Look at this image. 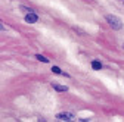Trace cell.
<instances>
[{
  "instance_id": "6da1fadb",
  "label": "cell",
  "mask_w": 124,
  "mask_h": 122,
  "mask_svg": "<svg viewBox=\"0 0 124 122\" xmlns=\"http://www.w3.org/2000/svg\"><path fill=\"white\" fill-rule=\"evenodd\" d=\"M105 19H106L108 24L111 25V28H114V29H121V28H123V22H121V19L117 18V16H114V15H106Z\"/></svg>"
},
{
  "instance_id": "7a4b0ae2",
  "label": "cell",
  "mask_w": 124,
  "mask_h": 122,
  "mask_svg": "<svg viewBox=\"0 0 124 122\" xmlns=\"http://www.w3.org/2000/svg\"><path fill=\"white\" fill-rule=\"evenodd\" d=\"M56 118L61 119V121H72L74 119V115L71 112H62V113H58Z\"/></svg>"
},
{
  "instance_id": "3957f363",
  "label": "cell",
  "mask_w": 124,
  "mask_h": 122,
  "mask_svg": "<svg viewBox=\"0 0 124 122\" xmlns=\"http://www.w3.org/2000/svg\"><path fill=\"white\" fill-rule=\"evenodd\" d=\"M25 21H27L28 24H34V22H37V15H36L34 12L27 13V15H25Z\"/></svg>"
},
{
  "instance_id": "277c9868",
  "label": "cell",
  "mask_w": 124,
  "mask_h": 122,
  "mask_svg": "<svg viewBox=\"0 0 124 122\" xmlns=\"http://www.w3.org/2000/svg\"><path fill=\"white\" fill-rule=\"evenodd\" d=\"M92 68L99 71V69H102V63L99 62V60H93V62H92Z\"/></svg>"
},
{
  "instance_id": "5b68a950",
  "label": "cell",
  "mask_w": 124,
  "mask_h": 122,
  "mask_svg": "<svg viewBox=\"0 0 124 122\" xmlns=\"http://www.w3.org/2000/svg\"><path fill=\"white\" fill-rule=\"evenodd\" d=\"M53 88L56 91H68V87L67 85H59V84H53Z\"/></svg>"
},
{
  "instance_id": "8992f818",
  "label": "cell",
  "mask_w": 124,
  "mask_h": 122,
  "mask_svg": "<svg viewBox=\"0 0 124 122\" xmlns=\"http://www.w3.org/2000/svg\"><path fill=\"white\" fill-rule=\"evenodd\" d=\"M36 59L40 60V62H43V63H47V62H49V59L44 57V56H41V54H36Z\"/></svg>"
},
{
  "instance_id": "52a82bcc",
  "label": "cell",
  "mask_w": 124,
  "mask_h": 122,
  "mask_svg": "<svg viewBox=\"0 0 124 122\" xmlns=\"http://www.w3.org/2000/svg\"><path fill=\"white\" fill-rule=\"evenodd\" d=\"M52 72H53V74H58V75H59V74H62V75H65V77H68V74H64V72H62V71L58 68V66H53V68H52Z\"/></svg>"
},
{
  "instance_id": "ba28073f",
  "label": "cell",
  "mask_w": 124,
  "mask_h": 122,
  "mask_svg": "<svg viewBox=\"0 0 124 122\" xmlns=\"http://www.w3.org/2000/svg\"><path fill=\"white\" fill-rule=\"evenodd\" d=\"M19 9H21V10H22V12H27V13H31V12H34V10H31V9H30V7H25V6H21V7H19Z\"/></svg>"
},
{
  "instance_id": "9c48e42d",
  "label": "cell",
  "mask_w": 124,
  "mask_h": 122,
  "mask_svg": "<svg viewBox=\"0 0 124 122\" xmlns=\"http://www.w3.org/2000/svg\"><path fill=\"white\" fill-rule=\"evenodd\" d=\"M0 29H2V31H3V29H5V27H3L2 24H0Z\"/></svg>"
},
{
  "instance_id": "30bf717a",
  "label": "cell",
  "mask_w": 124,
  "mask_h": 122,
  "mask_svg": "<svg viewBox=\"0 0 124 122\" xmlns=\"http://www.w3.org/2000/svg\"><path fill=\"white\" fill-rule=\"evenodd\" d=\"M123 47H124V44H123Z\"/></svg>"
}]
</instances>
